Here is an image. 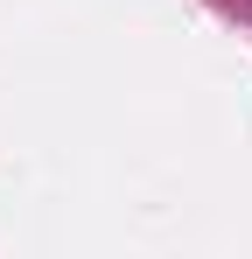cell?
Wrapping results in <instances>:
<instances>
[{"label": "cell", "instance_id": "6da1fadb", "mask_svg": "<svg viewBox=\"0 0 252 259\" xmlns=\"http://www.w3.org/2000/svg\"><path fill=\"white\" fill-rule=\"evenodd\" d=\"M231 7H245V14H252V0H231Z\"/></svg>", "mask_w": 252, "mask_h": 259}]
</instances>
